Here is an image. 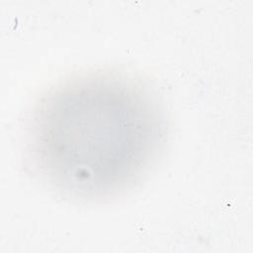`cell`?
Masks as SVG:
<instances>
[{"mask_svg":"<svg viewBox=\"0 0 253 253\" xmlns=\"http://www.w3.org/2000/svg\"><path fill=\"white\" fill-rule=\"evenodd\" d=\"M29 135L41 176L69 197L94 201L139 179L160 149L164 126L140 86L96 72L50 90L35 110Z\"/></svg>","mask_w":253,"mask_h":253,"instance_id":"6da1fadb","label":"cell"}]
</instances>
